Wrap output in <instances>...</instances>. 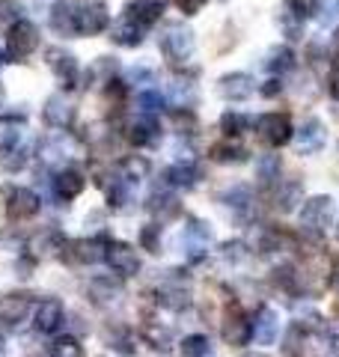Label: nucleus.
<instances>
[{"label":"nucleus","mask_w":339,"mask_h":357,"mask_svg":"<svg viewBox=\"0 0 339 357\" xmlns=\"http://www.w3.org/2000/svg\"><path fill=\"white\" fill-rule=\"evenodd\" d=\"M158 45H161L164 57L170 63H188L197 51V36L188 24H167L161 36H158Z\"/></svg>","instance_id":"f257e3e1"},{"label":"nucleus","mask_w":339,"mask_h":357,"mask_svg":"<svg viewBox=\"0 0 339 357\" xmlns=\"http://www.w3.org/2000/svg\"><path fill=\"white\" fill-rule=\"evenodd\" d=\"M36 48H39V30H36V24L27 21V18L15 21V24L9 27V36H6V60L21 63V60H27Z\"/></svg>","instance_id":"f03ea898"},{"label":"nucleus","mask_w":339,"mask_h":357,"mask_svg":"<svg viewBox=\"0 0 339 357\" xmlns=\"http://www.w3.org/2000/svg\"><path fill=\"white\" fill-rule=\"evenodd\" d=\"M298 218H301V227L303 229H312V232H324L331 223L336 220V203H333V197H310V199H303V206L298 211Z\"/></svg>","instance_id":"7ed1b4c3"},{"label":"nucleus","mask_w":339,"mask_h":357,"mask_svg":"<svg viewBox=\"0 0 339 357\" xmlns=\"http://www.w3.org/2000/svg\"><path fill=\"white\" fill-rule=\"evenodd\" d=\"M256 131L268 146H286L295 137V128H292V119L286 114H262L256 119Z\"/></svg>","instance_id":"20e7f679"},{"label":"nucleus","mask_w":339,"mask_h":357,"mask_svg":"<svg viewBox=\"0 0 339 357\" xmlns=\"http://www.w3.org/2000/svg\"><path fill=\"white\" fill-rule=\"evenodd\" d=\"M110 27V13L105 0H89V3L77 6V33L81 36H98Z\"/></svg>","instance_id":"39448f33"},{"label":"nucleus","mask_w":339,"mask_h":357,"mask_svg":"<svg viewBox=\"0 0 339 357\" xmlns=\"http://www.w3.org/2000/svg\"><path fill=\"white\" fill-rule=\"evenodd\" d=\"M105 262L110 265V271L119 277H134L140 271V256L126 241H110L105 250Z\"/></svg>","instance_id":"423d86ee"},{"label":"nucleus","mask_w":339,"mask_h":357,"mask_svg":"<svg viewBox=\"0 0 339 357\" xmlns=\"http://www.w3.org/2000/svg\"><path fill=\"white\" fill-rule=\"evenodd\" d=\"M105 250L107 244L101 238H81V241H66L63 244V256L69 262H77V265H96L105 259Z\"/></svg>","instance_id":"0eeeda50"},{"label":"nucleus","mask_w":339,"mask_h":357,"mask_svg":"<svg viewBox=\"0 0 339 357\" xmlns=\"http://www.w3.org/2000/svg\"><path fill=\"white\" fill-rule=\"evenodd\" d=\"M324 143H327V128H324V122L315 119V116H310L295 131V149H298V155H315V152H322Z\"/></svg>","instance_id":"6e6552de"},{"label":"nucleus","mask_w":339,"mask_h":357,"mask_svg":"<svg viewBox=\"0 0 339 357\" xmlns=\"http://www.w3.org/2000/svg\"><path fill=\"white\" fill-rule=\"evenodd\" d=\"M48 66H51V72L56 75V81L63 84V89H75L77 81H81V66H77V60L72 57L69 51L51 48L48 51Z\"/></svg>","instance_id":"1a4fd4ad"},{"label":"nucleus","mask_w":339,"mask_h":357,"mask_svg":"<svg viewBox=\"0 0 339 357\" xmlns=\"http://www.w3.org/2000/svg\"><path fill=\"white\" fill-rule=\"evenodd\" d=\"M253 93H256V81H253V75H247V72L223 75L218 81V96L226 98V102H247Z\"/></svg>","instance_id":"9d476101"},{"label":"nucleus","mask_w":339,"mask_h":357,"mask_svg":"<svg viewBox=\"0 0 339 357\" xmlns=\"http://www.w3.org/2000/svg\"><path fill=\"white\" fill-rule=\"evenodd\" d=\"M250 325H253V342L256 345H274L280 337V312L274 307H259Z\"/></svg>","instance_id":"9b49d317"},{"label":"nucleus","mask_w":339,"mask_h":357,"mask_svg":"<svg viewBox=\"0 0 339 357\" xmlns=\"http://www.w3.org/2000/svg\"><path fill=\"white\" fill-rule=\"evenodd\" d=\"M310 15H312V3H310V0H286V6H282V13H280L282 33H286L289 39H298L303 21H307Z\"/></svg>","instance_id":"f8f14e48"},{"label":"nucleus","mask_w":339,"mask_h":357,"mask_svg":"<svg viewBox=\"0 0 339 357\" xmlns=\"http://www.w3.org/2000/svg\"><path fill=\"white\" fill-rule=\"evenodd\" d=\"M223 340L229 345H247L253 340V325L247 321V316L239 310V307H229L223 319Z\"/></svg>","instance_id":"ddd939ff"},{"label":"nucleus","mask_w":339,"mask_h":357,"mask_svg":"<svg viewBox=\"0 0 339 357\" xmlns=\"http://www.w3.org/2000/svg\"><path fill=\"white\" fill-rule=\"evenodd\" d=\"M6 211H9V218H15V220L33 218L39 211L36 191H30V188H13V194H9V203H6Z\"/></svg>","instance_id":"4468645a"},{"label":"nucleus","mask_w":339,"mask_h":357,"mask_svg":"<svg viewBox=\"0 0 339 357\" xmlns=\"http://www.w3.org/2000/svg\"><path fill=\"white\" fill-rule=\"evenodd\" d=\"M63 319H66V310L56 298H45L36 307V331L39 333H56L63 328Z\"/></svg>","instance_id":"2eb2a0df"},{"label":"nucleus","mask_w":339,"mask_h":357,"mask_svg":"<svg viewBox=\"0 0 339 357\" xmlns=\"http://www.w3.org/2000/svg\"><path fill=\"white\" fill-rule=\"evenodd\" d=\"M51 30L56 36H77V6L75 3H54L51 6Z\"/></svg>","instance_id":"dca6fc26"},{"label":"nucleus","mask_w":339,"mask_h":357,"mask_svg":"<svg viewBox=\"0 0 339 357\" xmlns=\"http://www.w3.org/2000/svg\"><path fill=\"white\" fill-rule=\"evenodd\" d=\"M42 116H45V122H48L51 128L66 131V128L72 126V119H75V107H72L69 102H66L63 96H51L48 102H45Z\"/></svg>","instance_id":"f3484780"},{"label":"nucleus","mask_w":339,"mask_h":357,"mask_svg":"<svg viewBox=\"0 0 339 357\" xmlns=\"http://www.w3.org/2000/svg\"><path fill=\"white\" fill-rule=\"evenodd\" d=\"M30 298L27 295H9V298H0V325L3 328H15L27 319L30 312Z\"/></svg>","instance_id":"a211bd4d"},{"label":"nucleus","mask_w":339,"mask_h":357,"mask_svg":"<svg viewBox=\"0 0 339 357\" xmlns=\"http://www.w3.org/2000/svg\"><path fill=\"white\" fill-rule=\"evenodd\" d=\"M86 295L93 298V304L110 307V304H116V301L122 298V283L113 280V277H96V280H89Z\"/></svg>","instance_id":"6ab92c4d"},{"label":"nucleus","mask_w":339,"mask_h":357,"mask_svg":"<svg viewBox=\"0 0 339 357\" xmlns=\"http://www.w3.org/2000/svg\"><path fill=\"white\" fill-rule=\"evenodd\" d=\"M143 33H146V27L126 13V15L116 21V24L110 27V39L116 42V45H126V48H137V45L143 42Z\"/></svg>","instance_id":"aec40b11"},{"label":"nucleus","mask_w":339,"mask_h":357,"mask_svg":"<svg viewBox=\"0 0 339 357\" xmlns=\"http://www.w3.org/2000/svg\"><path fill=\"white\" fill-rule=\"evenodd\" d=\"M128 140L134 146H158V143H161V122L155 116H140L128 128Z\"/></svg>","instance_id":"412c9836"},{"label":"nucleus","mask_w":339,"mask_h":357,"mask_svg":"<svg viewBox=\"0 0 339 357\" xmlns=\"http://www.w3.org/2000/svg\"><path fill=\"white\" fill-rule=\"evenodd\" d=\"M84 191V173L75 170V167H66V170H60L54 176V194L63 199V203H69V199H75L77 194Z\"/></svg>","instance_id":"4be33fe9"},{"label":"nucleus","mask_w":339,"mask_h":357,"mask_svg":"<svg viewBox=\"0 0 339 357\" xmlns=\"http://www.w3.org/2000/svg\"><path fill=\"white\" fill-rule=\"evenodd\" d=\"M158 301H161L164 307H170V310H185L188 304H190V289L182 283V280H167L161 289H158Z\"/></svg>","instance_id":"5701e85b"},{"label":"nucleus","mask_w":339,"mask_h":357,"mask_svg":"<svg viewBox=\"0 0 339 357\" xmlns=\"http://www.w3.org/2000/svg\"><path fill=\"white\" fill-rule=\"evenodd\" d=\"M164 6H167V0H134V3L126 9V13H128L134 21H140L143 27H149V24H155V21L161 18Z\"/></svg>","instance_id":"b1692460"},{"label":"nucleus","mask_w":339,"mask_h":357,"mask_svg":"<svg viewBox=\"0 0 339 357\" xmlns=\"http://www.w3.org/2000/svg\"><path fill=\"white\" fill-rule=\"evenodd\" d=\"M265 69L271 75H282V72H289L292 66H295V51L289 48V45H274L268 54H265Z\"/></svg>","instance_id":"393cba45"},{"label":"nucleus","mask_w":339,"mask_h":357,"mask_svg":"<svg viewBox=\"0 0 339 357\" xmlns=\"http://www.w3.org/2000/svg\"><path fill=\"white\" fill-rule=\"evenodd\" d=\"M280 173H282V161H280V155L274 152H268L262 155V158H256V178H259V185H277L280 182Z\"/></svg>","instance_id":"a878e982"},{"label":"nucleus","mask_w":339,"mask_h":357,"mask_svg":"<svg viewBox=\"0 0 339 357\" xmlns=\"http://www.w3.org/2000/svg\"><path fill=\"white\" fill-rule=\"evenodd\" d=\"M209 155H211V161H218V164H241L247 158V149L239 146V143H232V137H229L223 143H214Z\"/></svg>","instance_id":"bb28decb"},{"label":"nucleus","mask_w":339,"mask_h":357,"mask_svg":"<svg viewBox=\"0 0 339 357\" xmlns=\"http://www.w3.org/2000/svg\"><path fill=\"white\" fill-rule=\"evenodd\" d=\"M220 203L226 208L244 215V211L250 208V203H253V194H250V188H247V185H232V188H226V191L220 194Z\"/></svg>","instance_id":"cd10ccee"},{"label":"nucleus","mask_w":339,"mask_h":357,"mask_svg":"<svg viewBox=\"0 0 339 357\" xmlns=\"http://www.w3.org/2000/svg\"><path fill=\"white\" fill-rule=\"evenodd\" d=\"M164 185L167 188H194L197 185V170L194 164H173L170 170L164 173Z\"/></svg>","instance_id":"c85d7f7f"},{"label":"nucleus","mask_w":339,"mask_h":357,"mask_svg":"<svg viewBox=\"0 0 339 357\" xmlns=\"http://www.w3.org/2000/svg\"><path fill=\"white\" fill-rule=\"evenodd\" d=\"M119 176L126 178V182H131L134 188H137L146 176H149V161L140 158V155H131V158H126L119 164Z\"/></svg>","instance_id":"c756f323"},{"label":"nucleus","mask_w":339,"mask_h":357,"mask_svg":"<svg viewBox=\"0 0 339 357\" xmlns=\"http://www.w3.org/2000/svg\"><path fill=\"white\" fill-rule=\"evenodd\" d=\"M149 211L158 220H170L179 215V199L173 194H164V191H155L149 199Z\"/></svg>","instance_id":"7c9ffc66"},{"label":"nucleus","mask_w":339,"mask_h":357,"mask_svg":"<svg viewBox=\"0 0 339 357\" xmlns=\"http://www.w3.org/2000/svg\"><path fill=\"white\" fill-rule=\"evenodd\" d=\"M298 203H303V185L301 182H286L277 191V208L280 211H295Z\"/></svg>","instance_id":"2f4dec72"},{"label":"nucleus","mask_w":339,"mask_h":357,"mask_svg":"<svg viewBox=\"0 0 339 357\" xmlns=\"http://www.w3.org/2000/svg\"><path fill=\"white\" fill-rule=\"evenodd\" d=\"M21 134H24V119H0V149H13L18 146V140H21Z\"/></svg>","instance_id":"473e14b6"},{"label":"nucleus","mask_w":339,"mask_h":357,"mask_svg":"<svg viewBox=\"0 0 339 357\" xmlns=\"http://www.w3.org/2000/svg\"><path fill=\"white\" fill-rule=\"evenodd\" d=\"M250 126H253V119L247 114H239V110H226V114L220 116V131L226 134V137H239V134H244Z\"/></svg>","instance_id":"72a5a7b5"},{"label":"nucleus","mask_w":339,"mask_h":357,"mask_svg":"<svg viewBox=\"0 0 339 357\" xmlns=\"http://www.w3.org/2000/svg\"><path fill=\"white\" fill-rule=\"evenodd\" d=\"M170 102H176V107H188L194 102L197 96V86L188 81V77H173V84H170Z\"/></svg>","instance_id":"f704fd0d"},{"label":"nucleus","mask_w":339,"mask_h":357,"mask_svg":"<svg viewBox=\"0 0 339 357\" xmlns=\"http://www.w3.org/2000/svg\"><path fill=\"white\" fill-rule=\"evenodd\" d=\"M143 337H146V342H149L152 349H158V351H167L170 345H173V331L164 328V325H158V321H152V325L143 328Z\"/></svg>","instance_id":"c9c22d12"},{"label":"nucleus","mask_w":339,"mask_h":357,"mask_svg":"<svg viewBox=\"0 0 339 357\" xmlns=\"http://www.w3.org/2000/svg\"><path fill=\"white\" fill-rule=\"evenodd\" d=\"M211 340L206 333H190L182 342V357H211Z\"/></svg>","instance_id":"e433bc0d"},{"label":"nucleus","mask_w":339,"mask_h":357,"mask_svg":"<svg viewBox=\"0 0 339 357\" xmlns=\"http://www.w3.org/2000/svg\"><path fill=\"white\" fill-rule=\"evenodd\" d=\"M167 105V98L161 93H155V89H143V93L137 96V110H140V116H158L164 110Z\"/></svg>","instance_id":"4c0bfd02"},{"label":"nucleus","mask_w":339,"mask_h":357,"mask_svg":"<svg viewBox=\"0 0 339 357\" xmlns=\"http://www.w3.org/2000/svg\"><path fill=\"white\" fill-rule=\"evenodd\" d=\"M27 164V149L13 146V149H0V173H18Z\"/></svg>","instance_id":"58836bf2"},{"label":"nucleus","mask_w":339,"mask_h":357,"mask_svg":"<svg viewBox=\"0 0 339 357\" xmlns=\"http://www.w3.org/2000/svg\"><path fill=\"white\" fill-rule=\"evenodd\" d=\"M312 15L322 27H331L339 18V0H315L312 3Z\"/></svg>","instance_id":"ea45409f"},{"label":"nucleus","mask_w":339,"mask_h":357,"mask_svg":"<svg viewBox=\"0 0 339 357\" xmlns=\"http://www.w3.org/2000/svg\"><path fill=\"white\" fill-rule=\"evenodd\" d=\"M51 357H84V349L75 337H56L51 342Z\"/></svg>","instance_id":"a19ab883"},{"label":"nucleus","mask_w":339,"mask_h":357,"mask_svg":"<svg viewBox=\"0 0 339 357\" xmlns=\"http://www.w3.org/2000/svg\"><path fill=\"white\" fill-rule=\"evenodd\" d=\"M140 244L149 253H161V223H146L140 229Z\"/></svg>","instance_id":"79ce46f5"},{"label":"nucleus","mask_w":339,"mask_h":357,"mask_svg":"<svg viewBox=\"0 0 339 357\" xmlns=\"http://www.w3.org/2000/svg\"><path fill=\"white\" fill-rule=\"evenodd\" d=\"M220 259L223 262H244L247 259V244L244 241H226L220 244Z\"/></svg>","instance_id":"37998d69"},{"label":"nucleus","mask_w":339,"mask_h":357,"mask_svg":"<svg viewBox=\"0 0 339 357\" xmlns=\"http://www.w3.org/2000/svg\"><path fill=\"white\" fill-rule=\"evenodd\" d=\"M107 342H110V349H116V351H122V354H131V351H134L131 333H128V331H107Z\"/></svg>","instance_id":"c03bdc74"},{"label":"nucleus","mask_w":339,"mask_h":357,"mask_svg":"<svg viewBox=\"0 0 339 357\" xmlns=\"http://www.w3.org/2000/svg\"><path fill=\"white\" fill-rule=\"evenodd\" d=\"M21 9H24V6H21V0H0V21H6V24L13 21V24H15V21H21L18 18Z\"/></svg>","instance_id":"a18cd8bd"},{"label":"nucleus","mask_w":339,"mask_h":357,"mask_svg":"<svg viewBox=\"0 0 339 357\" xmlns=\"http://www.w3.org/2000/svg\"><path fill=\"white\" fill-rule=\"evenodd\" d=\"M327 93L339 98V54L331 60V69H327Z\"/></svg>","instance_id":"49530a36"},{"label":"nucleus","mask_w":339,"mask_h":357,"mask_svg":"<svg viewBox=\"0 0 339 357\" xmlns=\"http://www.w3.org/2000/svg\"><path fill=\"white\" fill-rule=\"evenodd\" d=\"M128 81H131V84H152V81H155V72L140 69V66H134V69L128 72Z\"/></svg>","instance_id":"de8ad7c7"},{"label":"nucleus","mask_w":339,"mask_h":357,"mask_svg":"<svg viewBox=\"0 0 339 357\" xmlns=\"http://www.w3.org/2000/svg\"><path fill=\"white\" fill-rule=\"evenodd\" d=\"M206 3H209V0H179V9H182L185 15H197Z\"/></svg>","instance_id":"09e8293b"},{"label":"nucleus","mask_w":339,"mask_h":357,"mask_svg":"<svg viewBox=\"0 0 339 357\" xmlns=\"http://www.w3.org/2000/svg\"><path fill=\"white\" fill-rule=\"evenodd\" d=\"M277 93H282V84L277 81V77H271V81L262 86V96H268V98H274Z\"/></svg>","instance_id":"8fccbe9b"},{"label":"nucleus","mask_w":339,"mask_h":357,"mask_svg":"<svg viewBox=\"0 0 339 357\" xmlns=\"http://www.w3.org/2000/svg\"><path fill=\"white\" fill-rule=\"evenodd\" d=\"M3 345H6V342H3V337H0V354H3Z\"/></svg>","instance_id":"3c124183"},{"label":"nucleus","mask_w":339,"mask_h":357,"mask_svg":"<svg viewBox=\"0 0 339 357\" xmlns=\"http://www.w3.org/2000/svg\"><path fill=\"white\" fill-rule=\"evenodd\" d=\"M0 105H3V86H0Z\"/></svg>","instance_id":"603ef678"},{"label":"nucleus","mask_w":339,"mask_h":357,"mask_svg":"<svg viewBox=\"0 0 339 357\" xmlns=\"http://www.w3.org/2000/svg\"><path fill=\"white\" fill-rule=\"evenodd\" d=\"M336 238H339V220H336Z\"/></svg>","instance_id":"864d4df0"}]
</instances>
